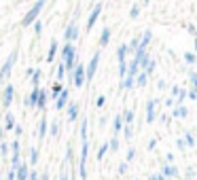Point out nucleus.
I'll return each mask as SVG.
<instances>
[{
	"mask_svg": "<svg viewBox=\"0 0 197 180\" xmlns=\"http://www.w3.org/2000/svg\"><path fill=\"white\" fill-rule=\"evenodd\" d=\"M62 61L66 66V72L74 70V66H76V47H74V43H66L62 47Z\"/></svg>",
	"mask_w": 197,
	"mask_h": 180,
	"instance_id": "obj_1",
	"label": "nucleus"
},
{
	"mask_svg": "<svg viewBox=\"0 0 197 180\" xmlns=\"http://www.w3.org/2000/svg\"><path fill=\"white\" fill-rule=\"evenodd\" d=\"M45 4H47V0H36L34 4H32V9L23 15V19H21V28H30V25L34 24L36 19H38V15H40V11L45 9Z\"/></svg>",
	"mask_w": 197,
	"mask_h": 180,
	"instance_id": "obj_2",
	"label": "nucleus"
},
{
	"mask_svg": "<svg viewBox=\"0 0 197 180\" xmlns=\"http://www.w3.org/2000/svg\"><path fill=\"white\" fill-rule=\"evenodd\" d=\"M87 157H89V140L81 138V161H79V176L87 180Z\"/></svg>",
	"mask_w": 197,
	"mask_h": 180,
	"instance_id": "obj_3",
	"label": "nucleus"
},
{
	"mask_svg": "<svg viewBox=\"0 0 197 180\" xmlns=\"http://www.w3.org/2000/svg\"><path fill=\"white\" fill-rule=\"evenodd\" d=\"M17 55H19V49L15 47L11 51V55L7 57V61L2 64V68H0V83H4L11 76V70H13V66H15V61H17Z\"/></svg>",
	"mask_w": 197,
	"mask_h": 180,
	"instance_id": "obj_4",
	"label": "nucleus"
},
{
	"mask_svg": "<svg viewBox=\"0 0 197 180\" xmlns=\"http://www.w3.org/2000/svg\"><path fill=\"white\" fill-rule=\"evenodd\" d=\"M70 81L74 83V87H83L85 85V66L83 64L74 66V70L70 72Z\"/></svg>",
	"mask_w": 197,
	"mask_h": 180,
	"instance_id": "obj_5",
	"label": "nucleus"
},
{
	"mask_svg": "<svg viewBox=\"0 0 197 180\" xmlns=\"http://www.w3.org/2000/svg\"><path fill=\"white\" fill-rule=\"evenodd\" d=\"M98 64H100V53H93L91 55V61L85 66V81H91L98 72Z\"/></svg>",
	"mask_w": 197,
	"mask_h": 180,
	"instance_id": "obj_6",
	"label": "nucleus"
},
{
	"mask_svg": "<svg viewBox=\"0 0 197 180\" xmlns=\"http://www.w3.org/2000/svg\"><path fill=\"white\" fill-rule=\"evenodd\" d=\"M76 38H79V25H76V21H70L66 25V32H64V40L66 43H74Z\"/></svg>",
	"mask_w": 197,
	"mask_h": 180,
	"instance_id": "obj_7",
	"label": "nucleus"
},
{
	"mask_svg": "<svg viewBox=\"0 0 197 180\" xmlns=\"http://www.w3.org/2000/svg\"><path fill=\"white\" fill-rule=\"evenodd\" d=\"M100 15H102V2H98V4L93 7V11L89 13V17H87V28H85L87 32H91V28L95 25V21H98Z\"/></svg>",
	"mask_w": 197,
	"mask_h": 180,
	"instance_id": "obj_8",
	"label": "nucleus"
},
{
	"mask_svg": "<svg viewBox=\"0 0 197 180\" xmlns=\"http://www.w3.org/2000/svg\"><path fill=\"white\" fill-rule=\"evenodd\" d=\"M13 97H15V87H13L11 83H7L4 91H2V106L9 108V106L13 104Z\"/></svg>",
	"mask_w": 197,
	"mask_h": 180,
	"instance_id": "obj_9",
	"label": "nucleus"
},
{
	"mask_svg": "<svg viewBox=\"0 0 197 180\" xmlns=\"http://www.w3.org/2000/svg\"><path fill=\"white\" fill-rule=\"evenodd\" d=\"M157 117V100H149L146 102V123H155Z\"/></svg>",
	"mask_w": 197,
	"mask_h": 180,
	"instance_id": "obj_10",
	"label": "nucleus"
},
{
	"mask_svg": "<svg viewBox=\"0 0 197 180\" xmlns=\"http://www.w3.org/2000/svg\"><path fill=\"white\" fill-rule=\"evenodd\" d=\"M19 146H21V142H19V140H13V144H11V148H13L11 163H13V168H17V165L21 163V153H19Z\"/></svg>",
	"mask_w": 197,
	"mask_h": 180,
	"instance_id": "obj_11",
	"label": "nucleus"
},
{
	"mask_svg": "<svg viewBox=\"0 0 197 180\" xmlns=\"http://www.w3.org/2000/svg\"><path fill=\"white\" fill-rule=\"evenodd\" d=\"M161 174L165 178H178V176H180V172H178V168H176L174 163H165L163 169H161Z\"/></svg>",
	"mask_w": 197,
	"mask_h": 180,
	"instance_id": "obj_12",
	"label": "nucleus"
},
{
	"mask_svg": "<svg viewBox=\"0 0 197 180\" xmlns=\"http://www.w3.org/2000/svg\"><path fill=\"white\" fill-rule=\"evenodd\" d=\"M28 172H30L28 163H25V161L19 163V165L15 168V180H28Z\"/></svg>",
	"mask_w": 197,
	"mask_h": 180,
	"instance_id": "obj_13",
	"label": "nucleus"
},
{
	"mask_svg": "<svg viewBox=\"0 0 197 180\" xmlns=\"http://www.w3.org/2000/svg\"><path fill=\"white\" fill-rule=\"evenodd\" d=\"M68 100H70V91H68V89H64V91H62V93H59V96L55 97V108H57V110L66 108Z\"/></svg>",
	"mask_w": 197,
	"mask_h": 180,
	"instance_id": "obj_14",
	"label": "nucleus"
},
{
	"mask_svg": "<svg viewBox=\"0 0 197 180\" xmlns=\"http://www.w3.org/2000/svg\"><path fill=\"white\" fill-rule=\"evenodd\" d=\"M38 91H40V87H32L30 96L23 100V104H25V106H30V108H34L36 106V100H38Z\"/></svg>",
	"mask_w": 197,
	"mask_h": 180,
	"instance_id": "obj_15",
	"label": "nucleus"
},
{
	"mask_svg": "<svg viewBox=\"0 0 197 180\" xmlns=\"http://www.w3.org/2000/svg\"><path fill=\"white\" fill-rule=\"evenodd\" d=\"M66 108H68V119L74 123V121L79 119V104H76V102H68Z\"/></svg>",
	"mask_w": 197,
	"mask_h": 180,
	"instance_id": "obj_16",
	"label": "nucleus"
},
{
	"mask_svg": "<svg viewBox=\"0 0 197 180\" xmlns=\"http://www.w3.org/2000/svg\"><path fill=\"white\" fill-rule=\"evenodd\" d=\"M47 100H49V93H47V89L40 87V91H38V100H36V106L34 108H40V110H43V108L47 106Z\"/></svg>",
	"mask_w": 197,
	"mask_h": 180,
	"instance_id": "obj_17",
	"label": "nucleus"
},
{
	"mask_svg": "<svg viewBox=\"0 0 197 180\" xmlns=\"http://www.w3.org/2000/svg\"><path fill=\"white\" fill-rule=\"evenodd\" d=\"M110 34H112V32H110V28H108V25L102 28V34H100V47H106V45L110 43Z\"/></svg>",
	"mask_w": 197,
	"mask_h": 180,
	"instance_id": "obj_18",
	"label": "nucleus"
},
{
	"mask_svg": "<svg viewBox=\"0 0 197 180\" xmlns=\"http://www.w3.org/2000/svg\"><path fill=\"white\" fill-rule=\"evenodd\" d=\"M151 38H153L151 30H146V32L142 34V38H140V45H138V49H146V47H149V43H151ZM138 49H136V51H138Z\"/></svg>",
	"mask_w": 197,
	"mask_h": 180,
	"instance_id": "obj_19",
	"label": "nucleus"
},
{
	"mask_svg": "<svg viewBox=\"0 0 197 180\" xmlns=\"http://www.w3.org/2000/svg\"><path fill=\"white\" fill-rule=\"evenodd\" d=\"M47 129H49V121H47V117H43L40 119V125H38V138L40 140L47 136Z\"/></svg>",
	"mask_w": 197,
	"mask_h": 180,
	"instance_id": "obj_20",
	"label": "nucleus"
},
{
	"mask_svg": "<svg viewBox=\"0 0 197 180\" xmlns=\"http://www.w3.org/2000/svg\"><path fill=\"white\" fill-rule=\"evenodd\" d=\"M55 53H57V40H51V45H49V53H47V61L55 60Z\"/></svg>",
	"mask_w": 197,
	"mask_h": 180,
	"instance_id": "obj_21",
	"label": "nucleus"
},
{
	"mask_svg": "<svg viewBox=\"0 0 197 180\" xmlns=\"http://www.w3.org/2000/svg\"><path fill=\"white\" fill-rule=\"evenodd\" d=\"M127 53H129L127 45H121V47L117 49V60H119V64H121V61H125V57H127Z\"/></svg>",
	"mask_w": 197,
	"mask_h": 180,
	"instance_id": "obj_22",
	"label": "nucleus"
},
{
	"mask_svg": "<svg viewBox=\"0 0 197 180\" xmlns=\"http://www.w3.org/2000/svg\"><path fill=\"white\" fill-rule=\"evenodd\" d=\"M62 91H64V85L59 83V81H55V83H53V87H51V93H49V96L55 100V97H57L59 93H62Z\"/></svg>",
	"mask_w": 197,
	"mask_h": 180,
	"instance_id": "obj_23",
	"label": "nucleus"
},
{
	"mask_svg": "<svg viewBox=\"0 0 197 180\" xmlns=\"http://www.w3.org/2000/svg\"><path fill=\"white\" fill-rule=\"evenodd\" d=\"M189 115V110H186L182 104H176V108H174V117L176 119H182V117H186Z\"/></svg>",
	"mask_w": 197,
	"mask_h": 180,
	"instance_id": "obj_24",
	"label": "nucleus"
},
{
	"mask_svg": "<svg viewBox=\"0 0 197 180\" xmlns=\"http://www.w3.org/2000/svg\"><path fill=\"white\" fill-rule=\"evenodd\" d=\"M146 81H149V74H146L144 70L136 74V85H138V87H144V85H146Z\"/></svg>",
	"mask_w": 197,
	"mask_h": 180,
	"instance_id": "obj_25",
	"label": "nucleus"
},
{
	"mask_svg": "<svg viewBox=\"0 0 197 180\" xmlns=\"http://www.w3.org/2000/svg\"><path fill=\"white\" fill-rule=\"evenodd\" d=\"M121 129H123V117H121V115H117V117H115V121H112V132H115V133H119Z\"/></svg>",
	"mask_w": 197,
	"mask_h": 180,
	"instance_id": "obj_26",
	"label": "nucleus"
},
{
	"mask_svg": "<svg viewBox=\"0 0 197 180\" xmlns=\"http://www.w3.org/2000/svg\"><path fill=\"white\" fill-rule=\"evenodd\" d=\"M40 79H43V72H40V70H34V72H32V76H30L32 87H40Z\"/></svg>",
	"mask_w": 197,
	"mask_h": 180,
	"instance_id": "obj_27",
	"label": "nucleus"
},
{
	"mask_svg": "<svg viewBox=\"0 0 197 180\" xmlns=\"http://www.w3.org/2000/svg\"><path fill=\"white\" fill-rule=\"evenodd\" d=\"M121 117H123V125H131L134 123V110H125Z\"/></svg>",
	"mask_w": 197,
	"mask_h": 180,
	"instance_id": "obj_28",
	"label": "nucleus"
},
{
	"mask_svg": "<svg viewBox=\"0 0 197 180\" xmlns=\"http://www.w3.org/2000/svg\"><path fill=\"white\" fill-rule=\"evenodd\" d=\"M38 159H40V155H38V148H36V146H32V148H30V163L34 165V163H38Z\"/></svg>",
	"mask_w": 197,
	"mask_h": 180,
	"instance_id": "obj_29",
	"label": "nucleus"
},
{
	"mask_svg": "<svg viewBox=\"0 0 197 180\" xmlns=\"http://www.w3.org/2000/svg\"><path fill=\"white\" fill-rule=\"evenodd\" d=\"M106 153H108V142H104L102 146H100V151H98V157H95V159H98V161H102V159L106 157Z\"/></svg>",
	"mask_w": 197,
	"mask_h": 180,
	"instance_id": "obj_30",
	"label": "nucleus"
},
{
	"mask_svg": "<svg viewBox=\"0 0 197 180\" xmlns=\"http://www.w3.org/2000/svg\"><path fill=\"white\" fill-rule=\"evenodd\" d=\"M55 72H57V81L62 83V79L66 76V66H64V61H59V64H57V70H55Z\"/></svg>",
	"mask_w": 197,
	"mask_h": 180,
	"instance_id": "obj_31",
	"label": "nucleus"
},
{
	"mask_svg": "<svg viewBox=\"0 0 197 180\" xmlns=\"http://www.w3.org/2000/svg\"><path fill=\"white\" fill-rule=\"evenodd\" d=\"M4 127H7V129H13V127H15V117H13V112H7V123H4Z\"/></svg>",
	"mask_w": 197,
	"mask_h": 180,
	"instance_id": "obj_32",
	"label": "nucleus"
},
{
	"mask_svg": "<svg viewBox=\"0 0 197 180\" xmlns=\"http://www.w3.org/2000/svg\"><path fill=\"white\" fill-rule=\"evenodd\" d=\"M185 97H186V89L180 87V89H178V96H176V104H182V102H185Z\"/></svg>",
	"mask_w": 197,
	"mask_h": 180,
	"instance_id": "obj_33",
	"label": "nucleus"
},
{
	"mask_svg": "<svg viewBox=\"0 0 197 180\" xmlns=\"http://www.w3.org/2000/svg\"><path fill=\"white\" fill-rule=\"evenodd\" d=\"M32 25H34V34H36V36H40V34H43V21H40V19H36V21H34Z\"/></svg>",
	"mask_w": 197,
	"mask_h": 180,
	"instance_id": "obj_34",
	"label": "nucleus"
},
{
	"mask_svg": "<svg viewBox=\"0 0 197 180\" xmlns=\"http://www.w3.org/2000/svg\"><path fill=\"white\" fill-rule=\"evenodd\" d=\"M125 74H127V61H121V64H119V76L123 79Z\"/></svg>",
	"mask_w": 197,
	"mask_h": 180,
	"instance_id": "obj_35",
	"label": "nucleus"
},
{
	"mask_svg": "<svg viewBox=\"0 0 197 180\" xmlns=\"http://www.w3.org/2000/svg\"><path fill=\"white\" fill-rule=\"evenodd\" d=\"M49 133H51V136H57L59 133V125L57 123H49Z\"/></svg>",
	"mask_w": 197,
	"mask_h": 180,
	"instance_id": "obj_36",
	"label": "nucleus"
},
{
	"mask_svg": "<svg viewBox=\"0 0 197 180\" xmlns=\"http://www.w3.org/2000/svg\"><path fill=\"white\" fill-rule=\"evenodd\" d=\"M108 148H110V151H119V138H117V136L108 142Z\"/></svg>",
	"mask_w": 197,
	"mask_h": 180,
	"instance_id": "obj_37",
	"label": "nucleus"
},
{
	"mask_svg": "<svg viewBox=\"0 0 197 180\" xmlns=\"http://www.w3.org/2000/svg\"><path fill=\"white\" fill-rule=\"evenodd\" d=\"M0 155H2V157H7V155H9V144L4 142V140L0 142Z\"/></svg>",
	"mask_w": 197,
	"mask_h": 180,
	"instance_id": "obj_38",
	"label": "nucleus"
},
{
	"mask_svg": "<svg viewBox=\"0 0 197 180\" xmlns=\"http://www.w3.org/2000/svg\"><path fill=\"white\" fill-rule=\"evenodd\" d=\"M138 15H140V7H138V4H134V7H131V11H129V17H131V19H136Z\"/></svg>",
	"mask_w": 197,
	"mask_h": 180,
	"instance_id": "obj_39",
	"label": "nucleus"
},
{
	"mask_svg": "<svg viewBox=\"0 0 197 180\" xmlns=\"http://www.w3.org/2000/svg\"><path fill=\"white\" fill-rule=\"evenodd\" d=\"M123 133H125V140H131V125H123Z\"/></svg>",
	"mask_w": 197,
	"mask_h": 180,
	"instance_id": "obj_40",
	"label": "nucleus"
},
{
	"mask_svg": "<svg viewBox=\"0 0 197 180\" xmlns=\"http://www.w3.org/2000/svg\"><path fill=\"white\" fill-rule=\"evenodd\" d=\"M185 140H186V146H195V140H193V136H191V133H186V136H185Z\"/></svg>",
	"mask_w": 197,
	"mask_h": 180,
	"instance_id": "obj_41",
	"label": "nucleus"
},
{
	"mask_svg": "<svg viewBox=\"0 0 197 180\" xmlns=\"http://www.w3.org/2000/svg\"><path fill=\"white\" fill-rule=\"evenodd\" d=\"M134 157H136V151H134V148H129V151H127V157H125V161H127V163H129V161H134Z\"/></svg>",
	"mask_w": 197,
	"mask_h": 180,
	"instance_id": "obj_42",
	"label": "nucleus"
},
{
	"mask_svg": "<svg viewBox=\"0 0 197 180\" xmlns=\"http://www.w3.org/2000/svg\"><path fill=\"white\" fill-rule=\"evenodd\" d=\"M28 180H38V172L36 169H30L28 172Z\"/></svg>",
	"mask_w": 197,
	"mask_h": 180,
	"instance_id": "obj_43",
	"label": "nucleus"
},
{
	"mask_svg": "<svg viewBox=\"0 0 197 180\" xmlns=\"http://www.w3.org/2000/svg\"><path fill=\"white\" fill-rule=\"evenodd\" d=\"M185 60L189 64H195V53H185Z\"/></svg>",
	"mask_w": 197,
	"mask_h": 180,
	"instance_id": "obj_44",
	"label": "nucleus"
},
{
	"mask_svg": "<svg viewBox=\"0 0 197 180\" xmlns=\"http://www.w3.org/2000/svg\"><path fill=\"white\" fill-rule=\"evenodd\" d=\"M191 83H193V89L197 91V72H191Z\"/></svg>",
	"mask_w": 197,
	"mask_h": 180,
	"instance_id": "obj_45",
	"label": "nucleus"
},
{
	"mask_svg": "<svg viewBox=\"0 0 197 180\" xmlns=\"http://www.w3.org/2000/svg\"><path fill=\"white\" fill-rule=\"evenodd\" d=\"M106 104V97L104 96H98V100H95V106H104Z\"/></svg>",
	"mask_w": 197,
	"mask_h": 180,
	"instance_id": "obj_46",
	"label": "nucleus"
},
{
	"mask_svg": "<svg viewBox=\"0 0 197 180\" xmlns=\"http://www.w3.org/2000/svg\"><path fill=\"white\" fill-rule=\"evenodd\" d=\"M13 132H15V136L19 138V136L23 133V127H21V125H15V127H13Z\"/></svg>",
	"mask_w": 197,
	"mask_h": 180,
	"instance_id": "obj_47",
	"label": "nucleus"
},
{
	"mask_svg": "<svg viewBox=\"0 0 197 180\" xmlns=\"http://www.w3.org/2000/svg\"><path fill=\"white\" fill-rule=\"evenodd\" d=\"M127 172V161H123L121 165H119V174H125Z\"/></svg>",
	"mask_w": 197,
	"mask_h": 180,
	"instance_id": "obj_48",
	"label": "nucleus"
},
{
	"mask_svg": "<svg viewBox=\"0 0 197 180\" xmlns=\"http://www.w3.org/2000/svg\"><path fill=\"white\" fill-rule=\"evenodd\" d=\"M66 161H72V146H68V151H66Z\"/></svg>",
	"mask_w": 197,
	"mask_h": 180,
	"instance_id": "obj_49",
	"label": "nucleus"
},
{
	"mask_svg": "<svg viewBox=\"0 0 197 180\" xmlns=\"http://www.w3.org/2000/svg\"><path fill=\"white\" fill-rule=\"evenodd\" d=\"M7 180H15V168L9 169V174H7Z\"/></svg>",
	"mask_w": 197,
	"mask_h": 180,
	"instance_id": "obj_50",
	"label": "nucleus"
},
{
	"mask_svg": "<svg viewBox=\"0 0 197 180\" xmlns=\"http://www.w3.org/2000/svg\"><path fill=\"white\" fill-rule=\"evenodd\" d=\"M176 144H178V148H180V151H185V146H186L185 140H176Z\"/></svg>",
	"mask_w": 197,
	"mask_h": 180,
	"instance_id": "obj_51",
	"label": "nucleus"
},
{
	"mask_svg": "<svg viewBox=\"0 0 197 180\" xmlns=\"http://www.w3.org/2000/svg\"><path fill=\"white\" fill-rule=\"evenodd\" d=\"M155 146H157V140H151V142H149V151H153Z\"/></svg>",
	"mask_w": 197,
	"mask_h": 180,
	"instance_id": "obj_52",
	"label": "nucleus"
},
{
	"mask_svg": "<svg viewBox=\"0 0 197 180\" xmlns=\"http://www.w3.org/2000/svg\"><path fill=\"white\" fill-rule=\"evenodd\" d=\"M38 180H49V174H47V172H43V174L38 176Z\"/></svg>",
	"mask_w": 197,
	"mask_h": 180,
	"instance_id": "obj_53",
	"label": "nucleus"
},
{
	"mask_svg": "<svg viewBox=\"0 0 197 180\" xmlns=\"http://www.w3.org/2000/svg\"><path fill=\"white\" fill-rule=\"evenodd\" d=\"M157 180H165V176L163 174H157Z\"/></svg>",
	"mask_w": 197,
	"mask_h": 180,
	"instance_id": "obj_54",
	"label": "nucleus"
},
{
	"mask_svg": "<svg viewBox=\"0 0 197 180\" xmlns=\"http://www.w3.org/2000/svg\"><path fill=\"white\" fill-rule=\"evenodd\" d=\"M149 180H157V174H151V176H149Z\"/></svg>",
	"mask_w": 197,
	"mask_h": 180,
	"instance_id": "obj_55",
	"label": "nucleus"
},
{
	"mask_svg": "<svg viewBox=\"0 0 197 180\" xmlns=\"http://www.w3.org/2000/svg\"><path fill=\"white\" fill-rule=\"evenodd\" d=\"M195 51H197V30H195Z\"/></svg>",
	"mask_w": 197,
	"mask_h": 180,
	"instance_id": "obj_56",
	"label": "nucleus"
},
{
	"mask_svg": "<svg viewBox=\"0 0 197 180\" xmlns=\"http://www.w3.org/2000/svg\"><path fill=\"white\" fill-rule=\"evenodd\" d=\"M0 142H2V125H0Z\"/></svg>",
	"mask_w": 197,
	"mask_h": 180,
	"instance_id": "obj_57",
	"label": "nucleus"
},
{
	"mask_svg": "<svg viewBox=\"0 0 197 180\" xmlns=\"http://www.w3.org/2000/svg\"><path fill=\"white\" fill-rule=\"evenodd\" d=\"M59 180H68V176H62V178H59Z\"/></svg>",
	"mask_w": 197,
	"mask_h": 180,
	"instance_id": "obj_58",
	"label": "nucleus"
},
{
	"mask_svg": "<svg viewBox=\"0 0 197 180\" xmlns=\"http://www.w3.org/2000/svg\"><path fill=\"white\" fill-rule=\"evenodd\" d=\"M142 4H149V0H142Z\"/></svg>",
	"mask_w": 197,
	"mask_h": 180,
	"instance_id": "obj_59",
	"label": "nucleus"
}]
</instances>
